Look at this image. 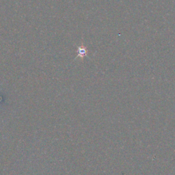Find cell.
Here are the masks:
<instances>
[{
    "instance_id": "cell-1",
    "label": "cell",
    "mask_w": 175,
    "mask_h": 175,
    "mask_svg": "<svg viewBox=\"0 0 175 175\" xmlns=\"http://www.w3.org/2000/svg\"><path fill=\"white\" fill-rule=\"evenodd\" d=\"M77 58H80L81 60H83L84 57H86L88 54V50L85 46L82 45V46L78 47L77 49Z\"/></svg>"
}]
</instances>
